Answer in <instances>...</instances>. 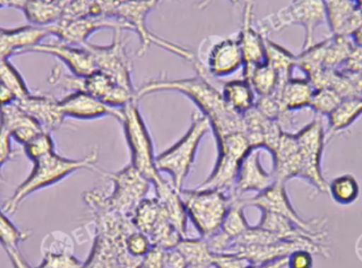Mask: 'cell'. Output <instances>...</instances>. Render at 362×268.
Returning a JSON list of instances; mask_svg holds the SVG:
<instances>
[{
    "instance_id": "obj_3",
    "label": "cell",
    "mask_w": 362,
    "mask_h": 268,
    "mask_svg": "<svg viewBox=\"0 0 362 268\" xmlns=\"http://www.w3.org/2000/svg\"><path fill=\"white\" fill-rule=\"evenodd\" d=\"M210 123L204 115L193 114L191 125L185 135L171 148L156 157V168L160 173L171 176V182L177 190L191 171L192 165L202 138L209 131Z\"/></svg>"
},
{
    "instance_id": "obj_2",
    "label": "cell",
    "mask_w": 362,
    "mask_h": 268,
    "mask_svg": "<svg viewBox=\"0 0 362 268\" xmlns=\"http://www.w3.org/2000/svg\"><path fill=\"white\" fill-rule=\"evenodd\" d=\"M99 153L91 151L86 156L80 159L65 158L57 152L33 163V169L27 178L17 187L12 197L6 199L4 210L8 214H14L21 204L36 191L52 186L67 176L80 170H95Z\"/></svg>"
},
{
    "instance_id": "obj_18",
    "label": "cell",
    "mask_w": 362,
    "mask_h": 268,
    "mask_svg": "<svg viewBox=\"0 0 362 268\" xmlns=\"http://www.w3.org/2000/svg\"><path fill=\"white\" fill-rule=\"evenodd\" d=\"M25 53H42L63 62L74 76H89L97 70L93 55L84 47L72 46L64 42H40L28 49Z\"/></svg>"
},
{
    "instance_id": "obj_34",
    "label": "cell",
    "mask_w": 362,
    "mask_h": 268,
    "mask_svg": "<svg viewBox=\"0 0 362 268\" xmlns=\"http://www.w3.org/2000/svg\"><path fill=\"white\" fill-rule=\"evenodd\" d=\"M244 203L240 197H232L231 206L221 227V233L231 242L248 229L249 225L244 216Z\"/></svg>"
},
{
    "instance_id": "obj_24",
    "label": "cell",
    "mask_w": 362,
    "mask_h": 268,
    "mask_svg": "<svg viewBox=\"0 0 362 268\" xmlns=\"http://www.w3.org/2000/svg\"><path fill=\"white\" fill-rule=\"evenodd\" d=\"M270 154L274 158L272 174L276 182L286 184L288 180L299 177V146L295 134L284 132Z\"/></svg>"
},
{
    "instance_id": "obj_13",
    "label": "cell",
    "mask_w": 362,
    "mask_h": 268,
    "mask_svg": "<svg viewBox=\"0 0 362 268\" xmlns=\"http://www.w3.org/2000/svg\"><path fill=\"white\" fill-rule=\"evenodd\" d=\"M132 222L157 247L172 250L183 239L170 223L156 197L144 199L132 216Z\"/></svg>"
},
{
    "instance_id": "obj_1",
    "label": "cell",
    "mask_w": 362,
    "mask_h": 268,
    "mask_svg": "<svg viewBox=\"0 0 362 268\" xmlns=\"http://www.w3.org/2000/svg\"><path fill=\"white\" fill-rule=\"evenodd\" d=\"M159 91H177L189 98L208 119L216 139L243 132V115L228 107L221 89L215 87L206 74H197L194 78L178 80L160 78L148 81L136 89V99L138 101L146 95Z\"/></svg>"
},
{
    "instance_id": "obj_51",
    "label": "cell",
    "mask_w": 362,
    "mask_h": 268,
    "mask_svg": "<svg viewBox=\"0 0 362 268\" xmlns=\"http://www.w3.org/2000/svg\"><path fill=\"white\" fill-rule=\"evenodd\" d=\"M356 2L357 6H358L359 10L362 12V0H354Z\"/></svg>"
},
{
    "instance_id": "obj_7",
    "label": "cell",
    "mask_w": 362,
    "mask_h": 268,
    "mask_svg": "<svg viewBox=\"0 0 362 268\" xmlns=\"http://www.w3.org/2000/svg\"><path fill=\"white\" fill-rule=\"evenodd\" d=\"M122 114L121 124L124 129L125 137L131 150V165L146 180H150L151 184L154 185L160 180V172L156 168L152 139L138 108L137 101L125 105L122 108Z\"/></svg>"
},
{
    "instance_id": "obj_53",
    "label": "cell",
    "mask_w": 362,
    "mask_h": 268,
    "mask_svg": "<svg viewBox=\"0 0 362 268\" xmlns=\"http://www.w3.org/2000/svg\"><path fill=\"white\" fill-rule=\"evenodd\" d=\"M153 1H154V2H155V4H158L159 0H153Z\"/></svg>"
},
{
    "instance_id": "obj_38",
    "label": "cell",
    "mask_w": 362,
    "mask_h": 268,
    "mask_svg": "<svg viewBox=\"0 0 362 268\" xmlns=\"http://www.w3.org/2000/svg\"><path fill=\"white\" fill-rule=\"evenodd\" d=\"M74 241L63 231H51L40 243V252L47 255H74Z\"/></svg>"
},
{
    "instance_id": "obj_21",
    "label": "cell",
    "mask_w": 362,
    "mask_h": 268,
    "mask_svg": "<svg viewBox=\"0 0 362 268\" xmlns=\"http://www.w3.org/2000/svg\"><path fill=\"white\" fill-rule=\"evenodd\" d=\"M276 182L272 172L268 173L261 165L259 148H252L243 159L236 176L234 195L242 197L244 193L255 191L263 192Z\"/></svg>"
},
{
    "instance_id": "obj_25",
    "label": "cell",
    "mask_w": 362,
    "mask_h": 268,
    "mask_svg": "<svg viewBox=\"0 0 362 268\" xmlns=\"http://www.w3.org/2000/svg\"><path fill=\"white\" fill-rule=\"evenodd\" d=\"M0 127L21 146L27 144L38 134L45 132L33 118L25 114L16 103L0 106Z\"/></svg>"
},
{
    "instance_id": "obj_4",
    "label": "cell",
    "mask_w": 362,
    "mask_h": 268,
    "mask_svg": "<svg viewBox=\"0 0 362 268\" xmlns=\"http://www.w3.org/2000/svg\"><path fill=\"white\" fill-rule=\"evenodd\" d=\"M181 201L191 219L194 226L204 239L214 235L221 231L223 219L232 203V197L221 190H183L180 192Z\"/></svg>"
},
{
    "instance_id": "obj_26",
    "label": "cell",
    "mask_w": 362,
    "mask_h": 268,
    "mask_svg": "<svg viewBox=\"0 0 362 268\" xmlns=\"http://www.w3.org/2000/svg\"><path fill=\"white\" fill-rule=\"evenodd\" d=\"M156 192V199L163 207L165 216L169 219L170 223L182 238L187 233V214L183 206L180 190L176 189L173 182H168L161 176L158 182L153 185Z\"/></svg>"
},
{
    "instance_id": "obj_40",
    "label": "cell",
    "mask_w": 362,
    "mask_h": 268,
    "mask_svg": "<svg viewBox=\"0 0 362 268\" xmlns=\"http://www.w3.org/2000/svg\"><path fill=\"white\" fill-rule=\"evenodd\" d=\"M28 158L35 163L38 159L47 156L50 153L55 152L54 141L52 136L49 132H42L37 136L30 140L27 144L23 146Z\"/></svg>"
},
{
    "instance_id": "obj_17",
    "label": "cell",
    "mask_w": 362,
    "mask_h": 268,
    "mask_svg": "<svg viewBox=\"0 0 362 268\" xmlns=\"http://www.w3.org/2000/svg\"><path fill=\"white\" fill-rule=\"evenodd\" d=\"M253 4L250 0H247L243 8L242 27L238 33V42L242 49L243 78L248 81L253 70L265 63L266 36L253 25Z\"/></svg>"
},
{
    "instance_id": "obj_12",
    "label": "cell",
    "mask_w": 362,
    "mask_h": 268,
    "mask_svg": "<svg viewBox=\"0 0 362 268\" xmlns=\"http://www.w3.org/2000/svg\"><path fill=\"white\" fill-rule=\"evenodd\" d=\"M114 184L112 195L106 197L108 206L114 211L131 218L140 204L146 199L151 182L129 163L127 168L108 174Z\"/></svg>"
},
{
    "instance_id": "obj_39",
    "label": "cell",
    "mask_w": 362,
    "mask_h": 268,
    "mask_svg": "<svg viewBox=\"0 0 362 268\" xmlns=\"http://www.w3.org/2000/svg\"><path fill=\"white\" fill-rule=\"evenodd\" d=\"M342 98L331 88L315 89L314 95L310 100V110L323 116H329L336 106L340 103Z\"/></svg>"
},
{
    "instance_id": "obj_23",
    "label": "cell",
    "mask_w": 362,
    "mask_h": 268,
    "mask_svg": "<svg viewBox=\"0 0 362 268\" xmlns=\"http://www.w3.org/2000/svg\"><path fill=\"white\" fill-rule=\"evenodd\" d=\"M333 35L352 36L362 27V12L354 0H322Z\"/></svg>"
},
{
    "instance_id": "obj_22",
    "label": "cell",
    "mask_w": 362,
    "mask_h": 268,
    "mask_svg": "<svg viewBox=\"0 0 362 268\" xmlns=\"http://www.w3.org/2000/svg\"><path fill=\"white\" fill-rule=\"evenodd\" d=\"M50 35L48 27L40 25H21L15 29L0 28V61L10 59L13 55L23 54L28 49Z\"/></svg>"
},
{
    "instance_id": "obj_27",
    "label": "cell",
    "mask_w": 362,
    "mask_h": 268,
    "mask_svg": "<svg viewBox=\"0 0 362 268\" xmlns=\"http://www.w3.org/2000/svg\"><path fill=\"white\" fill-rule=\"evenodd\" d=\"M315 88L308 78H289L274 95L284 112H295L310 106Z\"/></svg>"
},
{
    "instance_id": "obj_16",
    "label": "cell",
    "mask_w": 362,
    "mask_h": 268,
    "mask_svg": "<svg viewBox=\"0 0 362 268\" xmlns=\"http://www.w3.org/2000/svg\"><path fill=\"white\" fill-rule=\"evenodd\" d=\"M51 35L72 46L83 47L89 36L103 28L112 30H129L127 25L110 15H84L78 17H61L57 23L49 25Z\"/></svg>"
},
{
    "instance_id": "obj_37",
    "label": "cell",
    "mask_w": 362,
    "mask_h": 268,
    "mask_svg": "<svg viewBox=\"0 0 362 268\" xmlns=\"http://www.w3.org/2000/svg\"><path fill=\"white\" fill-rule=\"evenodd\" d=\"M0 83L14 95L16 101L29 95L30 91L18 70L10 59L0 61Z\"/></svg>"
},
{
    "instance_id": "obj_31",
    "label": "cell",
    "mask_w": 362,
    "mask_h": 268,
    "mask_svg": "<svg viewBox=\"0 0 362 268\" xmlns=\"http://www.w3.org/2000/svg\"><path fill=\"white\" fill-rule=\"evenodd\" d=\"M265 62L276 70L279 78H280L279 86H281L289 78H293V70L296 67L297 57H295L291 51L287 50L284 47L268 40L267 37L265 40Z\"/></svg>"
},
{
    "instance_id": "obj_8",
    "label": "cell",
    "mask_w": 362,
    "mask_h": 268,
    "mask_svg": "<svg viewBox=\"0 0 362 268\" xmlns=\"http://www.w3.org/2000/svg\"><path fill=\"white\" fill-rule=\"evenodd\" d=\"M216 141L218 146L216 165L209 178L197 189L221 190L229 195H234V187L240 163L252 148L243 132L230 134L216 139Z\"/></svg>"
},
{
    "instance_id": "obj_10",
    "label": "cell",
    "mask_w": 362,
    "mask_h": 268,
    "mask_svg": "<svg viewBox=\"0 0 362 268\" xmlns=\"http://www.w3.org/2000/svg\"><path fill=\"white\" fill-rule=\"evenodd\" d=\"M154 6H156V4L153 0H129L115 8L110 15L122 21L127 25L129 30H133L138 34L140 38V46L137 50V55L139 57L146 52L151 45H157L160 48L170 51L181 59L193 64L196 61V57L193 52L165 38L155 35L146 27V16Z\"/></svg>"
},
{
    "instance_id": "obj_20",
    "label": "cell",
    "mask_w": 362,
    "mask_h": 268,
    "mask_svg": "<svg viewBox=\"0 0 362 268\" xmlns=\"http://www.w3.org/2000/svg\"><path fill=\"white\" fill-rule=\"evenodd\" d=\"M25 114L33 118L45 132L57 131L63 125L65 115L59 100L49 93H31L15 102Z\"/></svg>"
},
{
    "instance_id": "obj_45",
    "label": "cell",
    "mask_w": 362,
    "mask_h": 268,
    "mask_svg": "<svg viewBox=\"0 0 362 268\" xmlns=\"http://www.w3.org/2000/svg\"><path fill=\"white\" fill-rule=\"evenodd\" d=\"M313 252L306 250H298L289 255L287 258V267L288 268H313L314 267V257Z\"/></svg>"
},
{
    "instance_id": "obj_19",
    "label": "cell",
    "mask_w": 362,
    "mask_h": 268,
    "mask_svg": "<svg viewBox=\"0 0 362 268\" xmlns=\"http://www.w3.org/2000/svg\"><path fill=\"white\" fill-rule=\"evenodd\" d=\"M65 117L78 120H95L103 117H112L121 123L122 108H115L85 91H72L59 100Z\"/></svg>"
},
{
    "instance_id": "obj_48",
    "label": "cell",
    "mask_w": 362,
    "mask_h": 268,
    "mask_svg": "<svg viewBox=\"0 0 362 268\" xmlns=\"http://www.w3.org/2000/svg\"><path fill=\"white\" fill-rule=\"evenodd\" d=\"M285 267H287V258L280 259V260L274 261V262L266 263V264H252L247 268H284Z\"/></svg>"
},
{
    "instance_id": "obj_50",
    "label": "cell",
    "mask_w": 362,
    "mask_h": 268,
    "mask_svg": "<svg viewBox=\"0 0 362 268\" xmlns=\"http://www.w3.org/2000/svg\"><path fill=\"white\" fill-rule=\"evenodd\" d=\"M351 38H352L353 42H354L357 47L362 49V27L359 28L356 32H354L353 35L351 36Z\"/></svg>"
},
{
    "instance_id": "obj_6",
    "label": "cell",
    "mask_w": 362,
    "mask_h": 268,
    "mask_svg": "<svg viewBox=\"0 0 362 268\" xmlns=\"http://www.w3.org/2000/svg\"><path fill=\"white\" fill-rule=\"evenodd\" d=\"M327 21L322 0H291V4L259 21V30L267 37L291 25H300L305 31L303 48L312 46L315 30Z\"/></svg>"
},
{
    "instance_id": "obj_52",
    "label": "cell",
    "mask_w": 362,
    "mask_h": 268,
    "mask_svg": "<svg viewBox=\"0 0 362 268\" xmlns=\"http://www.w3.org/2000/svg\"><path fill=\"white\" fill-rule=\"evenodd\" d=\"M230 2H232V4H236V2L238 1V0H229Z\"/></svg>"
},
{
    "instance_id": "obj_32",
    "label": "cell",
    "mask_w": 362,
    "mask_h": 268,
    "mask_svg": "<svg viewBox=\"0 0 362 268\" xmlns=\"http://www.w3.org/2000/svg\"><path fill=\"white\" fill-rule=\"evenodd\" d=\"M28 21L34 25L49 27L64 15L65 8L45 0H25L23 8Z\"/></svg>"
},
{
    "instance_id": "obj_11",
    "label": "cell",
    "mask_w": 362,
    "mask_h": 268,
    "mask_svg": "<svg viewBox=\"0 0 362 268\" xmlns=\"http://www.w3.org/2000/svg\"><path fill=\"white\" fill-rule=\"evenodd\" d=\"M299 146L300 176L308 180L319 192H329V185L322 173L325 132L322 121L315 119L295 134Z\"/></svg>"
},
{
    "instance_id": "obj_15",
    "label": "cell",
    "mask_w": 362,
    "mask_h": 268,
    "mask_svg": "<svg viewBox=\"0 0 362 268\" xmlns=\"http://www.w3.org/2000/svg\"><path fill=\"white\" fill-rule=\"evenodd\" d=\"M243 203H244L245 207L253 206V207L259 208L261 211L280 214L295 223L297 226L301 227L304 231L320 238L323 241L327 238V227L322 220L305 221L300 218L299 214L296 212L289 202L285 184L276 182L263 192L257 193L252 199H243Z\"/></svg>"
},
{
    "instance_id": "obj_35",
    "label": "cell",
    "mask_w": 362,
    "mask_h": 268,
    "mask_svg": "<svg viewBox=\"0 0 362 268\" xmlns=\"http://www.w3.org/2000/svg\"><path fill=\"white\" fill-rule=\"evenodd\" d=\"M329 192L336 203L350 205L358 199L361 188L358 182L351 174L338 176L329 185Z\"/></svg>"
},
{
    "instance_id": "obj_29",
    "label": "cell",
    "mask_w": 362,
    "mask_h": 268,
    "mask_svg": "<svg viewBox=\"0 0 362 268\" xmlns=\"http://www.w3.org/2000/svg\"><path fill=\"white\" fill-rule=\"evenodd\" d=\"M185 259L187 268H210L213 267L214 252L209 247L208 241L204 238L187 239L183 238L176 246Z\"/></svg>"
},
{
    "instance_id": "obj_9",
    "label": "cell",
    "mask_w": 362,
    "mask_h": 268,
    "mask_svg": "<svg viewBox=\"0 0 362 268\" xmlns=\"http://www.w3.org/2000/svg\"><path fill=\"white\" fill-rule=\"evenodd\" d=\"M244 65L238 38L210 36L202 40L193 66L197 74L209 78H223Z\"/></svg>"
},
{
    "instance_id": "obj_46",
    "label": "cell",
    "mask_w": 362,
    "mask_h": 268,
    "mask_svg": "<svg viewBox=\"0 0 362 268\" xmlns=\"http://www.w3.org/2000/svg\"><path fill=\"white\" fill-rule=\"evenodd\" d=\"M11 263H12L13 268H32L30 267L29 263L25 260V257L21 254V250H11L6 252Z\"/></svg>"
},
{
    "instance_id": "obj_49",
    "label": "cell",
    "mask_w": 362,
    "mask_h": 268,
    "mask_svg": "<svg viewBox=\"0 0 362 268\" xmlns=\"http://www.w3.org/2000/svg\"><path fill=\"white\" fill-rule=\"evenodd\" d=\"M25 0H0V8L11 6V8H23Z\"/></svg>"
},
{
    "instance_id": "obj_47",
    "label": "cell",
    "mask_w": 362,
    "mask_h": 268,
    "mask_svg": "<svg viewBox=\"0 0 362 268\" xmlns=\"http://www.w3.org/2000/svg\"><path fill=\"white\" fill-rule=\"evenodd\" d=\"M16 102L14 95L0 83V106L8 105V104Z\"/></svg>"
},
{
    "instance_id": "obj_30",
    "label": "cell",
    "mask_w": 362,
    "mask_h": 268,
    "mask_svg": "<svg viewBox=\"0 0 362 268\" xmlns=\"http://www.w3.org/2000/svg\"><path fill=\"white\" fill-rule=\"evenodd\" d=\"M362 115V97L344 98L327 116L329 131L339 133L353 124Z\"/></svg>"
},
{
    "instance_id": "obj_41",
    "label": "cell",
    "mask_w": 362,
    "mask_h": 268,
    "mask_svg": "<svg viewBox=\"0 0 362 268\" xmlns=\"http://www.w3.org/2000/svg\"><path fill=\"white\" fill-rule=\"evenodd\" d=\"M127 252L133 258L142 259L153 247L150 239L144 233L138 231H134L127 238Z\"/></svg>"
},
{
    "instance_id": "obj_44",
    "label": "cell",
    "mask_w": 362,
    "mask_h": 268,
    "mask_svg": "<svg viewBox=\"0 0 362 268\" xmlns=\"http://www.w3.org/2000/svg\"><path fill=\"white\" fill-rule=\"evenodd\" d=\"M16 157V152L13 150L12 138L4 127H0V184L4 182L1 174L2 167Z\"/></svg>"
},
{
    "instance_id": "obj_43",
    "label": "cell",
    "mask_w": 362,
    "mask_h": 268,
    "mask_svg": "<svg viewBox=\"0 0 362 268\" xmlns=\"http://www.w3.org/2000/svg\"><path fill=\"white\" fill-rule=\"evenodd\" d=\"M247 259L232 252H214L213 267L215 268H247L250 267Z\"/></svg>"
},
{
    "instance_id": "obj_28",
    "label": "cell",
    "mask_w": 362,
    "mask_h": 268,
    "mask_svg": "<svg viewBox=\"0 0 362 268\" xmlns=\"http://www.w3.org/2000/svg\"><path fill=\"white\" fill-rule=\"evenodd\" d=\"M221 91L228 107L238 114L244 115L255 107L257 95L252 87L244 78L228 81L223 85Z\"/></svg>"
},
{
    "instance_id": "obj_5",
    "label": "cell",
    "mask_w": 362,
    "mask_h": 268,
    "mask_svg": "<svg viewBox=\"0 0 362 268\" xmlns=\"http://www.w3.org/2000/svg\"><path fill=\"white\" fill-rule=\"evenodd\" d=\"M48 81L53 86L61 87L65 91H85L115 108H123L131 102L137 101L136 93L123 88L110 76L99 70L81 78L72 74H65L57 66L51 71Z\"/></svg>"
},
{
    "instance_id": "obj_36",
    "label": "cell",
    "mask_w": 362,
    "mask_h": 268,
    "mask_svg": "<svg viewBox=\"0 0 362 268\" xmlns=\"http://www.w3.org/2000/svg\"><path fill=\"white\" fill-rule=\"evenodd\" d=\"M31 235V231H21L15 226L0 208V244L6 252L19 248V245L27 241Z\"/></svg>"
},
{
    "instance_id": "obj_33",
    "label": "cell",
    "mask_w": 362,
    "mask_h": 268,
    "mask_svg": "<svg viewBox=\"0 0 362 268\" xmlns=\"http://www.w3.org/2000/svg\"><path fill=\"white\" fill-rule=\"evenodd\" d=\"M247 82L252 87L257 98L269 97L278 89L280 78L276 70L265 62L253 70Z\"/></svg>"
},
{
    "instance_id": "obj_14",
    "label": "cell",
    "mask_w": 362,
    "mask_h": 268,
    "mask_svg": "<svg viewBox=\"0 0 362 268\" xmlns=\"http://www.w3.org/2000/svg\"><path fill=\"white\" fill-rule=\"evenodd\" d=\"M122 31L121 29L114 30V38L108 46H95L86 42L83 47L93 55L97 70L110 76L123 88L136 93L132 81L131 59L127 55L125 48L127 42L123 37Z\"/></svg>"
},
{
    "instance_id": "obj_42",
    "label": "cell",
    "mask_w": 362,
    "mask_h": 268,
    "mask_svg": "<svg viewBox=\"0 0 362 268\" xmlns=\"http://www.w3.org/2000/svg\"><path fill=\"white\" fill-rule=\"evenodd\" d=\"M83 263L74 255H47L35 268H82Z\"/></svg>"
}]
</instances>
